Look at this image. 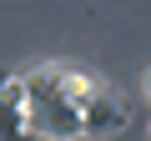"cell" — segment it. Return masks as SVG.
<instances>
[{"instance_id": "cell-1", "label": "cell", "mask_w": 151, "mask_h": 141, "mask_svg": "<svg viewBox=\"0 0 151 141\" xmlns=\"http://www.w3.org/2000/svg\"><path fill=\"white\" fill-rule=\"evenodd\" d=\"M126 121H131L126 96H121L111 81L96 76V86H91L86 101H81V136H116V131H126Z\"/></svg>"}, {"instance_id": "cell-2", "label": "cell", "mask_w": 151, "mask_h": 141, "mask_svg": "<svg viewBox=\"0 0 151 141\" xmlns=\"http://www.w3.org/2000/svg\"><path fill=\"white\" fill-rule=\"evenodd\" d=\"M15 136H30L25 131V86H20V76L0 70V141H15Z\"/></svg>"}]
</instances>
